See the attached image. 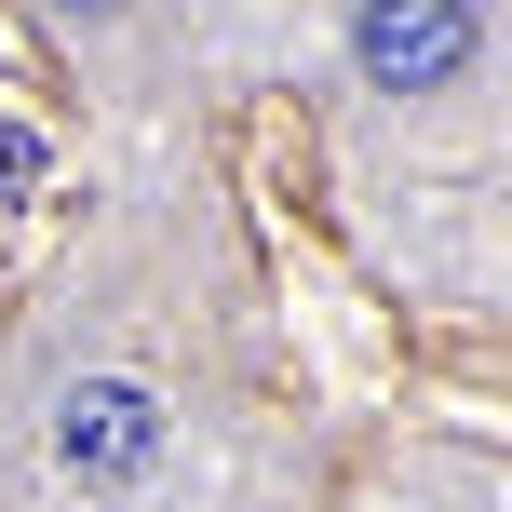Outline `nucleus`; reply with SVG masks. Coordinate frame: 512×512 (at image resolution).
Wrapping results in <instances>:
<instances>
[{
  "label": "nucleus",
  "mask_w": 512,
  "mask_h": 512,
  "mask_svg": "<svg viewBox=\"0 0 512 512\" xmlns=\"http://www.w3.org/2000/svg\"><path fill=\"white\" fill-rule=\"evenodd\" d=\"M54 459H68L81 486H135V472L162 459V405L135 378H81L68 405H54Z\"/></svg>",
  "instance_id": "nucleus-2"
},
{
  "label": "nucleus",
  "mask_w": 512,
  "mask_h": 512,
  "mask_svg": "<svg viewBox=\"0 0 512 512\" xmlns=\"http://www.w3.org/2000/svg\"><path fill=\"white\" fill-rule=\"evenodd\" d=\"M0 189H41V135H14V122H0Z\"/></svg>",
  "instance_id": "nucleus-3"
},
{
  "label": "nucleus",
  "mask_w": 512,
  "mask_h": 512,
  "mask_svg": "<svg viewBox=\"0 0 512 512\" xmlns=\"http://www.w3.org/2000/svg\"><path fill=\"white\" fill-rule=\"evenodd\" d=\"M68 14H122V0H68Z\"/></svg>",
  "instance_id": "nucleus-4"
},
{
  "label": "nucleus",
  "mask_w": 512,
  "mask_h": 512,
  "mask_svg": "<svg viewBox=\"0 0 512 512\" xmlns=\"http://www.w3.org/2000/svg\"><path fill=\"white\" fill-rule=\"evenodd\" d=\"M351 68L378 95H445L472 68V0H364L351 14Z\"/></svg>",
  "instance_id": "nucleus-1"
}]
</instances>
